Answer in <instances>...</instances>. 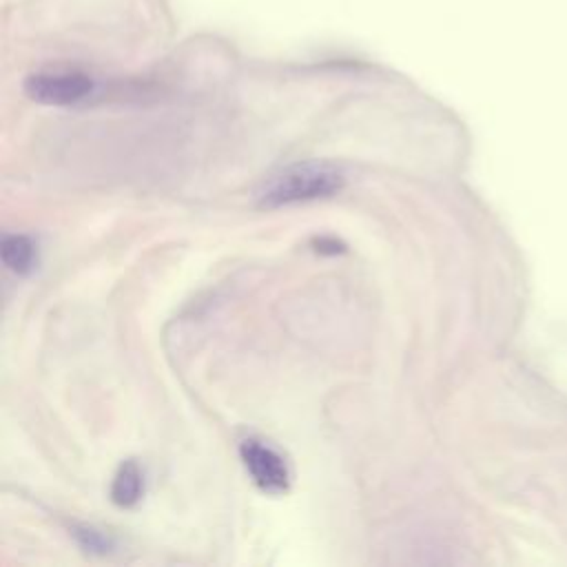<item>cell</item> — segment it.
<instances>
[{"label": "cell", "mask_w": 567, "mask_h": 567, "mask_svg": "<svg viewBox=\"0 0 567 567\" xmlns=\"http://www.w3.org/2000/svg\"><path fill=\"white\" fill-rule=\"evenodd\" d=\"M73 536H75L78 545L91 554H106L113 547L111 538L91 525H75Z\"/></svg>", "instance_id": "cell-6"}, {"label": "cell", "mask_w": 567, "mask_h": 567, "mask_svg": "<svg viewBox=\"0 0 567 567\" xmlns=\"http://www.w3.org/2000/svg\"><path fill=\"white\" fill-rule=\"evenodd\" d=\"M343 186V173L326 162H303L272 175L259 190V206L277 208L317 197H330Z\"/></svg>", "instance_id": "cell-1"}, {"label": "cell", "mask_w": 567, "mask_h": 567, "mask_svg": "<svg viewBox=\"0 0 567 567\" xmlns=\"http://www.w3.org/2000/svg\"><path fill=\"white\" fill-rule=\"evenodd\" d=\"M144 492L142 470L135 461H124L111 483V501L120 507H133Z\"/></svg>", "instance_id": "cell-4"}, {"label": "cell", "mask_w": 567, "mask_h": 567, "mask_svg": "<svg viewBox=\"0 0 567 567\" xmlns=\"http://www.w3.org/2000/svg\"><path fill=\"white\" fill-rule=\"evenodd\" d=\"M315 246H317L319 252H328V255H337V252L343 250V246H341L339 241H334V239H323V237L317 239Z\"/></svg>", "instance_id": "cell-7"}, {"label": "cell", "mask_w": 567, "mask_h": 567, "mask_svg": "<svg viewBox=\"0 0 567 567\" xmlns=\"http://www.w3.org/2000/svg\"><path fill=\"white\" fill-rule=\"evenodd\" d=\"M0 255L4 266L16 275H29L35 268V246L24 235H4Z\"/></svg>", "instance_id": "cell-5"}, {"label": "cell", "mask_w": 567, "mask_h": 567, "mask_svg": "<svg viewBox=\"0 0 567 567\" xmlns=\"http://www.w3.org/2000/svg\"><path fill=\"white\" fill-rule=\"evenodd\" d=\"M239 456L252 483L266 494H284L290 487V472L284 456L257 439H246L239 445Z\"/></svg>", "instance_id": "cell-2"}, {"label": "cell", "mask_w": 567, "mask_h": 567, "mask_svg": "<svg viewBox=\"0 0 567 567\" xmlns=\"http://www.w3.org/2000/svg\"><path fill=\"white\" fill-rule=\"evenodd\" d=\"M93 89V80L84 73H38L31 75L24 84V91L31 100L55 106L78 104L86 100Z\"/></svg>", "instance_id": "cell-3"}]
</instances>
